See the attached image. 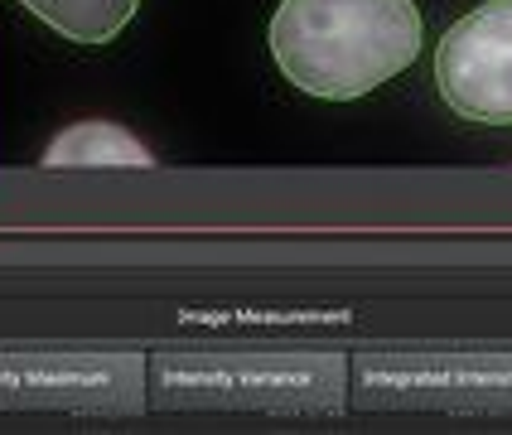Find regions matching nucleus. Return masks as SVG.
<instances>
[{"mask_svg":"<svg viewBox=\"0 0 512 435\" xmlns=\"http://www.w3.org/2000/svg\"><path fill=\"white\" fill-rule=\"evenodd\" d=\"M416 0H281L271 15V58L290 87L353 102L392 83L421 54Z\"/></svg>","mask_w":512,"mask_h":435,"instance_id":"f257e3e1","label":"nucleus"},{"mask_svg":"<svg viewBox=\"0 0 512 435\" xmlns=\"http://www.w3.org/2000/svg\"><path fill=\"white\" fill-rule=\"evenodd\" d=\"M150 402L179 411H276L339 416L348 406L343 353H160Z\"/></svg>","mask_w":512,"mask_h":435,"instance_id":"f03ea898","label":"nucleus"},{"mask_svg":"<svg viewBox=\"0 0 512 435\" xmlns=\"http://www.w3.org/2000/svg\"><path fill=\"white\" fill-rule=\"evenodd\" d=\"M353 402L377 411L512 416V353H368L353 363Z\"/></svg>","mask_w":512,"mask_h":435,"instance_id":"7ed1b4c3","label":"nucleus"},{"mask_svg":"<svg viewBox=\"0 0 512 435\" xmlns=\"http://www.w3.org/2000/svg\"><path fill=\"white\" fill-rule=\"evenodd\" d=\"M145 373L141 353H0V411L136 416Z\"/></svg>","mask_w":512,"mask_h":435,"instance_id":"20e7f679","label":"nucleus"},{"mask_svg":"<svg viewBox=\"0 0 512 435\" xmlns=\"http://www.w3.org/2000/svg\"><path fill=\"white\" fill-rule=\"evenodd\" d=\"M435 87L464 121L512 126V0H484L445 29Z\"/></svg>","mask_w":512,"mask_h":435,"instance_id":"39448f33","label":"nucleus"},{"mask_svg":"<svg viewBox=\"0 0 512 435\" xmlns=\"http://www.w3.org/2000/svg\"><path fill=\"white\" fill-rule=\"evenodd\" d=\"M44 165L49 170H102V165H131V170H150L155 165V155L145 150L126 126H116V121H78V126H68V131H58L49 150H44Z\"/></svg>","mask_w":512,"mask_h":435,"instance_id":"423d86ee","label":"nucleus"},{"mask_svg":"<svg viewBox=\"0 0 512 435\" xmlns=\"http://www.w3.org/2000/svg\"><path fill=\"white\" fill-rule=\"evenodd\" d=\"M20 5L73 44H112L131 25L141 0H20Z\"/></svg>","mask_w":512,"mask_h":435,"instance_id":"0eeeda50","label":"nucleus"}]
</instances>
